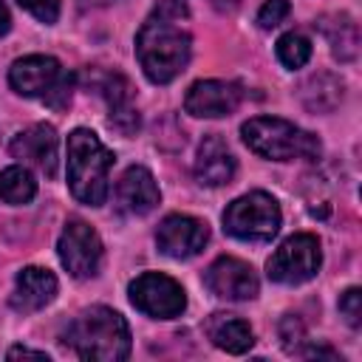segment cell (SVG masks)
Returning a JSON list of instances; mask_svg holds the SVG:
<instances>
[{"label": "cell", "mask_w": 362, "mask_h": 362, "mask_svg": "<svg viewBox=\"0 0 362 362\" xmlns=\"http://www.w3.org/2000/svg\"><path fill=\"white\" fill-rule=\"evenodd\" d=\"M184 0H161L136 34V57L153 85L173 82L178 74H184L189 62L192 37L184 28Z\"/></svg>", "instance_id": "cell-1"}, {"label": "cell", "mask_w": 362, "mask_h": 362, "mask_svg": "<svg viewBox=\"0 0 362 362\" xmlns=\"http://www.w3.org/2000/svg\"><path fill=\"white\" fill-rule=\"evenodd\" d=\"M62 345L79 359L122 362L130 356V328L119 311L107 305H90L65 328Z\"/></svg>", "instance_id": "cell-2"}, {"label": "cell", "mask_w": 362, "mask_h": 362, "mask_svg": "<svg viewBox=\"0 0 362 362\" xmlns=\"http://www.w3.org/2000/svg\"><path fill=\"white\" fill-rule=\"evenodd\" d=\"M113 153L88 127H76L68 136V187L76 201L88 206H102L107 201L110 184L107 173L113 167Z\"/></svg>", "instance_id": "cell-3"}, {"label": "cell", "mask_w": 362, "mask_h": 362, "mask_svg": "<svg viewBox=\"0 0 362 362\" xmlns=\"http://www.w3.org/2000/svg\"><path fill=\"white\" fill-rule=\"evenodd\" d=\"M240 136H243V144L255 156L269 158V161H291V158L317 161L322 153V144L314 133L280 116H255L243 122Z\"/></svg>", "instance_id": "cell-4"}, {"label": "cell", "mask_w": 362, "mask_h": 362, "mask_svg": "<svg viewBox=\"0 0 362 362\" xmlns=\"http://www.w3.org/2000/svg\"><path fill=\"white\" fill-rule=\"evenodd\" d=\"M8 85L20 96H34L48 102L51 107H65L71 96L74 76L62 71L59 59L45 54H28L23 59H14L8 68Z\"/></svg>", "instance_id": "cell-5"}, {"label": "cell", "mask_w": 362, "mask_h": 362, "mask_svg": "<svg viewBox=\"0 0 362 362\" xmlns=\"http://www.w3.org/2000/svg\"><path fill=\"white\" fill-rule=\"evenodd\" d=\"M280 221L283 218H280L277 201L263 189L246 192L223 209V229L238 240L266 243L277 235Z\"/></svg>", "instance_id": "cell-6"}, {"label": "cell", "mask_w": 362, "mask_h": 362, "mask_svg": "<svg viewBox=\"0 0 362 362\" xmlns=\"http://www.w3.org/2000/svg\"><path fill=\"white\" fill-rule=\"evenodd\" d=\"M320 266H322L320 240L314 235H308V232H297V235L286 238L272 252V257L266 260V274L274 283L297 286V283L311 280L320 272Z\"/></svg>", "instance_id": "cell-7"}, {"label": "cell", "mask_w": 362, "mask_h": 362, "mask_svg": "<svg viewBox=\"0 0 362 362\" xmlns=\"http://www.w3.org/2000/svg\"><path fill=\"white\" fill-rule=\"evenodd\" d=\"M127 294H130V303L141 314L156 317V320H173L187 308V294L181 283L161 272L139 274L136 280H130Z\"/></svg>", "instance_id": "cell-8"}, {"label": "cell", "mask_w": 362, "mask_h": 362, "mask_svg": "<svg viewBox=\"0 0 362 362\" xmlns=\"http://www.w3.org/2000/svg\"><path fill=\"white\" fill-rule=\"evenodd\" d=\"M57 255H59V263L68 269L71 277L88 280L102 266V240L90 223L71 218L65 223L59 240H57Z\"/></svg>", "instance_id": "cell-9"}, {"label": "cell", "mask_w": 362, "mask_h": 362, "mask_svg": "<svg viewBox=\"0 0 362 362\" xmlns=\"http://www.w3.org/2000/svg\"><path fill=\"white\" fill-rule=\"evenodd\" d=\"M204 283L206 288L221 297V300H232V303H243V300H255L260 291V280L255 274V269L238 257H218L206 272H204Z\"/></svg>", "instance_id": "cell-10"}, {"label": "cell", "mask_w": 362, "mask_h": 362, "mask_svg": "<svg viewBox=\"0 0 362 362\" xmlns=\"http://www.w3.org/2000/svg\"><path fill=\"white\" fill-rule=\"evenodd\" d=\"M209 240V229L204 221L192 215H167L156 229V243L167 257L187 260L195 257Z\"/></svg>", "instance_id": "cell-11"}, {"label": "cell", "mask_w": 362, "mask_h": 362, "mask_svg": "<svg viewBox=\"0 0 362 362\" xmlns=\"http://www.w3.org/2000/svg\"><path fill=\"white\" fill-rule=\"evenodd\" d=\"M240 99H243L240 85L223 82V79H201L189 85L184 96V110L198 119H221V116L235 113Z\"/></svg>", "instance_id": "cell-12"}, {"label": "cell", "mask_w": 362, "mask_h": 362, "mask_svg": "<svg viewBox=\"0 0 362 362\" xmlns=\"http://www.w3.org/2000/svg\"><path fill=\"white\" fill-rule=\"evenodd\" d=\"M57 144H59L57 130H54L51 124L40 122V124H31L28 130L17 133V136L11 139V147H8V150H11L14 158L34 164V167L42 170L48 178H54V175H57Z\"/></svg>", "instance_id": "cell-13"}, {"label": "cell", "mask_w": 362, "mask_h": 362, "mask_svg": "<svg viewBox=\"0 0 362 362\" xmlns=\"http://www.w3.org/2000/svg\"><path fill=\"white\" fill-rule=\"evenodd\" d=\"M116 201L127 215H147L158 206L161 192L153 178V173L141 164H133L124 170V175L116 184Z\"/></svg>", "instance_id": "cell-14"}, {"label": "cell", "mask_w": 362, "mask_h": 362, "mask_svg": "<svg viewBox=\"0 0 362 362\" xmlns=\"http://www.w3.org/2000/svg\"><path fill=\"white\" fill-rule=\"evenodd\" d=\"M57 297V277L48 269L40 266H25L23 272H17L14 280V294H11V308L31 314L45 308L51 300Z\"/></svg>", "instance_id": "cell-15"}, {"label": "cell", "mask_w": 362, "mask_h": 362, "mask_svg": "<svg viewBox=\"0 0 362 362\" xmlns=\"http://www.w3.org/2000/svg\"><path fill=\"white\" fill-rule=\"evenodd\" d=\"M195 178L206 187H223L235 178V156L229 153L226 141L215 133L204 136L195 156Z\"/></svg>", "instance_id": "cell-16"}, {"label": "cell", "mask_w": 362, "mask_h": 362, "mask_svg": "<svg viewBox=\"0 0 362 362\" xmlns=\"http://www.w3.org/2000/svg\"><path fill=\"white\" fill-rule=\"evenodd\" d=\"M204 331L212 339V345L221 348V351H226V354H246L255 345V334H252L249 322L240 320L238 314L215 311V314L206 317Z\"/></svg>", "instance_id": "cell-17"}, {"label": "cell", "mask_w": 362, "mask_h": 362, "mask_svg": "<svg viewBox=\"0 0 362 362\" xmlns=\"http://www.w3.org/2000/svg\"><path fill=\"white\" fill-rule=\"evenodd\" d=\"M102 93H105L107 107H110L107 124H110L113 130H119L122 136H133V133L139 130V110H136L133 102H130V96H133L130 82H127L122 74H113V76L105 79Z\"/></svg>", "instance_id": "cell-18"}, {"label": "cell", "mask_w": 362, "mask_h": 362, "mask_svg": "<svg viewBox=\"0 0 362 362\" xmlns=\"http://www.w3.org/2000/svg\"><path fill=\"white\" fill-rule=\"evenodd\" d=\"M34 195H37V181H34L28 167L14 164V167H6L0 173V201H6L11 206H23Z\"/></svg>", "instance_id": "cell-19"}, {"label": "cell", "mask_w": 362, "mask_h": 362, "mask_svg": "<svg viewBox=\"0 0 362 362\" xmlns=\"http://www.w3.org/2000/svg\"><path fill=\"white\" fill-rule=\"evenodd\" d=\"M311 51H314L311 40L305 34H300V31H288V34H283L277 40V59L286 68H291V71L294 68H303L311 59Z\"/></svg>", "instance_id": "cell-20"}, {"label": "cell", "mask_w": 362, "mask_h": 362, "mask_svg": "<svg viewBox=\"0 0 362 362\" xmlns=\"http://www.w3.org/2000/svg\"><path fill=\"white\" fill-rule=\"evenodd\" d=\"M288 11H291L288 0H266L260 6V11H257V25L263 31H272V28H277L288 17Z\"/></svg>", "instance_id": "cell-21"}, {"label": "cell", "mask_w": 362, "mask_h": 362, "mask_svg": "<svg viewBox=\"0 0 362 362\" xmlns=\"http://www.w3.org/2000/svg\"><path fill=\"white\" fill-rule=\"evenodd\" d=\"M339 314L348 320L351 328H359L362 325V291L354 286L348 288L342 297H339Z\"/></svg>", "instance_id": "cell-22"}, {"label": "cell", "mask_w": 362, "mask_h": 362, "mask_svg": "<svg viewBox=\"0 0 362 362\" xmlns=\"http://www.w3.org/2000/svg\"><path fill=\"white\" fill-rule=\"evenodd\" d=\"M17 3L45 25L57 23V17H59V0H17Z\"/></svg>", "instance_id": "cell-23"}, {"label": "cell", "mask_w": 362, "mask_h": 362, "mask_svg": "<svg viewBox=\"0 0 362 362\" xmlns=\"http://www.w3.org/2000/svg\"><path fill=\"white\" fill-rule=\"evenodd\" d=\"M6 356H8V359H42V362H48V354H45V351H31V348H23V345L8 348Z\"/></svg>", "instance_id": "cell-24"}, {"label": "cell", "mask_w": 362, "mask_h": 362, "mask_svg": "<svg viewBox=\"0 0 362 362\" xmlns=\"http://www.w3.org/2000/svg\"><path fill=\"white\" fill-rule=\"evenodd\" d=\"M8 28H11V17H8V8H6V3L0 0V37H3Z\"/></svg>", "instance_id": "cell-25"}, {"label": "cell", "mask_w": 362, "mask_h": 362, "mask_svg": "<svg viewBox=\"0 0 362 362\" xmlns=\"http://www.w3.org/2000/svg\"><path fill=\"white\" fill-rule=\"evenodd\" d=\"M85 6H107V3H113V0H82Z\"/></svg>", "instance_id": "cell-26"}]
</instances>
